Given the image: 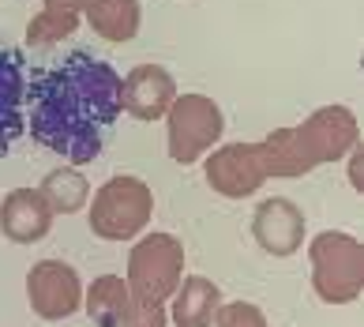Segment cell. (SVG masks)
Returning <instances> with one entry per match:
<instances>
[{
    "mask_svg": "<svg viewBox=\"0 0 364 327\" xmlns=\"http://www.w3.org/2000/svg\"><path fill=\"white\" fill-rule=\"evenodd\" d=\"M120 79L105 61L75 49L60 64L38 68L26 87L31 135L46 151L87 166L102 155L105 132L120 117Z\"/></svg>",
    "mask_w": 364,
    "mask_h": 327,
    "instance_id": "obj_1",
    "label": "cell"
},
{
    "mask_svg": "<svg viewBox=\"0 0 364 327\" xmlns=\"http://www.w3.org/2000/svg\"><path fill=\"white\" fill-rule=\"evenodd\" d=\"M360 125L353 109L346 105H323L308 113L301 125L293 128H274L267 140L252 143L255 166L271 181V177H304L316 166L338 162L357 147Z\"/></svg>",
    "mask_w": 364,
    "mask_h": 327,
    "instance_id": "obj_2",
    "label": "cell"
},
{
    "mask_svg": "<svg viewBox=\"0 0 364 327\" xmlns=\"http://www.w3.org/2000/svg\"><path fill=\"white\" fill-rule=\"evenodd\" d=\"M184 279V244L173 234L143 237L128 256V323L124 327H166V301Z\"/></svg>",
    "mask_w": 364,
    "mask_h": 327,
    "instance_id": "obj_3",
    "label": "cell"
},
{
    "mask_svg": "<svg viewBox=\"0 0 364 327\" xmlns=\"http://www.w3.org/2000/svg\"><path fill=\"white\" fill-rule=\"evenodd\" d=\"M312 290L323 305H349L364 294V244L342 229L312 237Z\"/></svg>",
    "mask_w": 364,
    "mask_h": 327,
    "instance_id": "obj_4",
    "label": "cell"
},
{
    "mask_svg": "<svg viewBox=\"0 0 364 327\" xmlns=\"http://www.w3.org/2000/svg\"><path fill=\"white\" fill-rule=\"evenodd\" d=\"M154 192L139 177H109L90 199V229L102 241H132L151 226Z\"/></svg>",
    "mask_w": 364,
    "mask_h": 327,
    "instance_id": "obj_5",
    "label": "cell"
},
{
    "mask_svg": "<svg viewBox=\"0 0 364 327\" xmlns=\"http://www.w3.org/2000/svg\"><path fill=\"white\" fill-rule=\"evenodd\" d=\"M166 120H169V158L177 166L199 162L218 143V135L225 128L218 102L207 98V94H177Z\"/></svg>",
    "mask_w": 364,
    "mask_h": 327,
    "instance_id": "obj_6",
    "label": "cell"
},
{
    "mask_svg": "<svg viewBox=\"0 0 364 327\" xmlns=\"http://www.w3.org/2000/svg\"><path fill=\"white\" fill-rule=\"evenodd\" d=\"M26 297H31L34 316L68 320L83 305V282H79L75 267H68L64 260H42L26 275Z\"/></svg>",
    "mask_w": 364,
    "mask_h": 327,
    "instance_id": "obj_7",
    "label": "cell"
},
{
    "mask_svg": "<svg viewBox=\"0 0 364 327\" xmlns=\"http://www.w3.org/2000/svg\"><path fill=\"white\" fill-rule=\"evenodd\" d=\"M173 98H177V83L161 64H136L120 83L124 113H132L136 120H161L169 113Z\"/></svg>",
    "mask_w": 364,
    "mask_h": 327,
    "instance_id": "obj_8",
    "label": "cell"
},
{
    "mask_svg": "<svg viewBox=\"0 0 364 327\" xmlns=\"http://www.w3.org/2000/svg\"><path fill=\"white\" fill-rule=\"evenodd\" d=\"M252 234L263 252L271 256H293L304 241V211L286 196L263 199L252 214Z\"/></svg>",
    "mask_w": 364,
    "mask_h": 327,
    "instance_id": "obj_9",
    "label": "cell"
},
{
    "mask_svg": "<svg viewBox=\"0 0 364 327\" xmlns=\"http://www.w3.org/2000/svg\"><path fill=\"white\" fill-rule=\"evenodd\" d=\"M207 185L225 199H245L252 192H259L267 185V177L255 166V151L252 143H229L218 147L207 158Z\"/></svg>",
    "mask_w": 364,
    "mask_h": 327,
    "instance_id": "obj_10",
    "label": "cell"
},
{
    "mask_svg": "<svg viewBox=\"0 0 364 327\" xmlns=\"http://www.w3.org/2000/svg\"><path fill=\"white\" fill-rule=\"evenodd\" d=\"M53 229V207L42 188H11L0 203V234L16 244H34Z\"/></svg>",
    "mask_w": 364,
    "mask_h": 327,
    "instance_id": "obj_11",
    "label": "cell"
},
{
    "mask_svg": "<svg viewBox=\"0 0 364 327\" xmlns=\"http://www.w3.org/2000/svg\"><path fill=\"white\" fill-rule=\"evenodd\" d=\"M23 102H26V72H23V57L16 49L0 46V158L11 151V143L26 132V117H23Z\"/></svg>",
    "mask_w": 364,
    "mask_h": 327,
    "instance_id": "obj_12",
    "label": "cell"
},
{
    "mask_svg": "<svg viewBox=\"0 0 364 327\" xmlns=\"http://www.w3.org/2000/svg\"><path fill=\"white\" fill-rule=\"evenodd\" d=\"M222 308V290L203 275L181 279L177 294H173L169 320L177 327H214V316Z\"/></svg>",
    "mask_w": 364,
    "mask_h": 327,
    "instance_id": "obj_13",
    "label": "cell"
},
{
    "mask_svg": "<svg viewBox=\"0 0 364 327\" xmlns=\"http://www.w3.org/2000/svg\"><path fill=\"white\" fill-rule=\"evenodd\" d=\"M83 16L98 38L120 46V42H132L139 34L143 8H139V0H87Z\"/></svg>",
    "mask_w": 364,
    "mask_h": 327,
    "instance_id": "obj_14",
    "label": "cell"
},
{
    "mask_svg": "<svg viewBox=\"0 0 364 327\" xmlns=\"http://www.w3.org/2000/svg\"><path fill=\"white\" fill-rule=\"evenodd\" d=\"M87 316L98 327H124L128 323V282L120 275H102L90 282Z\"/></svg>",
    "mask_w": 364,
    "mask_h": 327,
    "instance_id": "obj_15",
    "label": "cell"
},
{
    "mask_svg": "<svg viewBox=\"0 0 364 327\" xmlns=\"http://www.w3.org/2000/svg\"><path fill=\"white\" fill-rule=\"evenodd\" d=\"M42 196L49 199L53 214H75V211H83V203L90 199V185H87V177L79 170L60 166V170L46 173Z\"/></svg>",
    "mask_w": 364,
    "mask_h": 327,
    "instance_id": "obj_16",
    "label": "cell"
},
{
    "mask_svg": "<svg viewBox=\"0 0 364 327\" xmlns=\"http://www.w3.org/2000/svg\"><path fill=\"white\" fill-rule=\"evenodd\" d=\"M214 327H271L263 320V312L248 305V301H233V305H222L218 316H214Z\"/></svg>",
    "mask_w": 364,
    "mask_h": 327,
    "instance_id": "obj_17",
    "label": "cell"
},
{
    "mask_svg": "<svg viewBox=\"0 0 364 327\" xmlns=\"http://www.w3.org/2000/svg\"><path fill=\"white\" fill-rule=\"evenodd\" d=\"M87 0H42V11L49 16H64V19H83Z\"/></svg>",
    "mask_w": 364,
    "mask_h": 327,
    "instance_id": "obj_18",
    "label": "cell"
},
{
    "mask_svg": "<svg viewBox=\"0 0 364 327\" xmlns=\"http://www.w3.org/2000/svg\"><path fill=\"white\" fill-rule=\"evenodd\" d=\"M349 181H353L357 192H364V143L349 151Z\"/></svg>",
    "mask_w": 364,
    "mask_h": 327,
    "instance_id": "obj_19",
    "label": "cell"
}]
</instances>
